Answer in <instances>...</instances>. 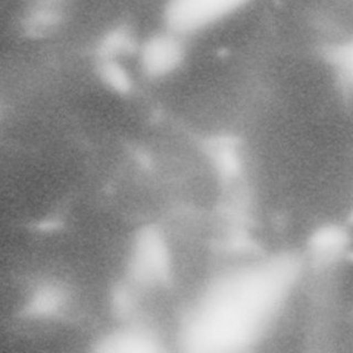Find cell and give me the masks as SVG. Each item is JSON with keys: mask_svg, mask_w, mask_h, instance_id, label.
<instances>
[{"mask_svg": "<svg viewBox=\"0 0 353 353\" xmlns=\"http://www.w3.org/2000/svg\"><path fill=\"white\" fill-rule=\"evenodd\" d=\"M248 0H170L167 21L176 34L202 30L242 8Z\"/></svg>", "mask_w": 353, "mask_h": 353, "instance_id": "6da1fadb", "label": "cell"}, {"mask_svg": "<svg viewBox=\"0 0 353 353\" xmlns=\"http://www.w3.org/2000/svg\"><path fill=\"white\" fill-rule=\"evenodd\" d=\"M338 63L343 68L347 74L353 77V40L343 44L336 53Z\"/></svg>", "mask_w": 353, "mask_h": 353, "instance_id": "7a4b0ae2", "label": "cell"}]
</instances>
